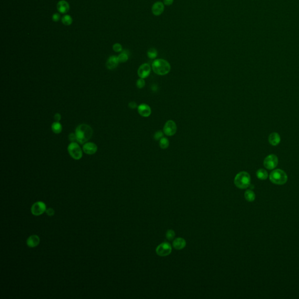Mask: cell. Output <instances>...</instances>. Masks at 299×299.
Here are the masks:
<instances>
[{"label": "cell", "instance_id": "6da1fadb", "mask_svg": "<svg viewBox=\"0 0 299 299\" xmlns=\"http://www.w3.org/2000/svg\"><path fill=\"white\" fill-rule=\"evenodd\" d=\"M77 142L80 144L87 143L93 135L92 128L87 124H81L77 127L75 130Z\"/></svg>", "mask_w": 299, "mask_h": 299}, {"label": "cell", "instance_id": "7a4b0ae2", "mask_svg": "<svg viewBox=\"0 0 299 299\" xmlns=\"http://www.w3.org/2000/svg\"><path fill=\"white\" fill-rule=\"evenodd\" d=\"M153 71L158 75H164L170 73L171 66L170 63L164 59H157L152 64Z\"/></svg>", "mask_w": 299, "mask_h": 299}, {"label": "cell", "instance_id": "3957f363", "mask_svg": "<svg viewBox=\"0 0 299 299\" xmlns=\"http://www.w3.org/2000/svg\"><path fill=\"white\" fill-rule=\"evenodd\" d=\"M251 183V177L247 172H240L235 177L234 184L240 189H245L248 188Z\"/></svg>", "mask_w": 299, "mask_h": 299}, {"label": "cell", "instance_id": "277c9868", "mask_svg": "<svg viewBox=\"0 0 299 299\" xmlns=\"http://www.w3.org/2000/svg\"><path fill=\"white\" fill-rule=\"evenodd\" d=\"M270 180L273 184L283 185L287 180V176L285 172L281 170L273 171L270 174Z\"/></svg>", "mask_w": 299, "mask_h": 299}, {"label": "cell", "instance_id": "5b68a950", "mask_svg": "<svg viewBox=\"0 0 299 299\" xmlns=\"http://www.w3.org/2000/svg\"><path fill=\"white\" fill-rule=\"evenodd\" d=\"M70 156L75 160H80L82 157V150L78 143L71 142L67 147Z\"/></svg>", "mask_w": 299, "mask_h": 299}, {"label": "cell", "instance_id": "8992f818", "mask_svg": "<svg viewBox=\"0 0 299 299\" xmlns=\"http://www.w3.org/2000/svg\"><path fill=\"white\" fill-rule=\"evenodd\" d=\"M172 251L171 245L167 242L159 245L156 248V253L157 255L161 257H165L170 255Z\"/></svg>", "mask_w": 299, "mask_h": 299}, {"label": "cell", "instance_id": "52a82bcc", "mask_svg": "<svg viewBox=\"0 0 299 299\" xmlns=\"http://www.w3.org/2000/svg\"><path fill=\"white\" fill-rule=\"evenodd\" d=\"M46 211V206L45 204L43 202L39 201L35 202L34 204L31 207V213L33 215L38 216L42 214L44 212Z\"/></svg>", "mask_w": 299, "mask_h": 299}, {"label": "cell", "instance_id": "ba28073f", "mask_svg": "<svg viewBox=\"0 0 299 299\" xmlns=\"http://www.w3.org/2000/svg\"><path fill=\"white\" fill-rule=\"evenodd\" d=\"M177 127L176 123L173 121H168L165 123L164 127V133L167 136L174 135L177 132Z\"/></svg>", "mask_w": 299, "mask_h": 299}, {"label": "cell", "instance_id": "9c48e42d", "mask_svg": "<svg viewBox=\"0 0 299 299\" xmlns=\"http://www.w3.org/2000/svg\"><path fill=\"white\" fill-rule=\"evenodd\" d=\"M278 164V157L275 155L271 154L265 158L264 164L265 168L268 170H272L275 168Z\"/></svg>", "mask_w": 299, "mask_h": 299}, {"label": "cell", "instance_id": "30bf717a", "mask_svg": "<svg viewBox=\"0 0 299 299\" xmlns=\"http://www.w3.org/2000/svg\"><path fill=\"white\" fill-rule=\"evenodd\" d=\"M83 151L88 155H93L95 154L98 150V147L95 143L92 142H87L85 143L82 147Z\"/></svg>", "mask_w": 299, "mask_h": 299}, {"label": "cell", "instance_id": "8fae6325", "mask_svg": "<svg viewBox=\"0 0 299 299\" xmlns=\"http://www.w3.org/2000/svg\"><path fill=\"white\" fill-rule=\"evenodd\" d=\"M150 72H151V67L150 66L149 64L147 63L141 65L137 71L138 75L141 78H143V79L147 78L150 74Z\"/></svg>", "mask_w": 299, "mask_h": 299}, {"label": "cell", "instance_id": "7c38bea8", "mask_svg": "<svg viewBox=\"0 0 299 299\" xmlns=\"http://www.w3.org/2000/svg\"><path fill=\"white\" fill-rule=\"evenodd\" d=\"M152 13L155 16H159L163 14L164 10V4L162 2L158 1L152 6Z\"/></svg>", "mask_w": 299, "mask_h": 299}, {"label": "cell", "instance_id": "4fadbf2b", "mask_svg": "<svg viewBox=\"0 0 299 299\" xmlns=\"http://www.w3.org/2000/svg\"><path fill=\"white\" fill-rule=\"evenodd\" d=\"M139 113L143 117H149L151 113V110L149 106L147 104H140L138 106Z\"/></svg>", "mask_w": 299, "mask_h": 299}, {"label": "cell", "instance_id": "5bb4252c", "mask_svg": "<svg viewBox=\"0 0 299 299\" xmlns=\"http://www.w3.org/2000/svg\"><path fill=\"white\" fill-rule=\"evenodd\" d=\"M119 63L118 57L116 56H110L106 61V67L109 70H113L116 68Z\"/></svg>", "mask_w": 299, "mask_h": 299}, {"label": "cell", "instance_id": "9a60e30c", "mask_svg": "<svg viewBox=\"0 0 299 299\" xmlns=\"http://www.w3.org/2000/svg\"><path fill=\"white\" fill-rule=\"evenodd\" d=\"M57 9L60 13L66 14L70 9V5L67 1L61 0L57 4Z\"/></svg>", "mask_w": 299, "mask_h": 299}, {"label": "cell", "instance_id": "2e32d148", "mask_svg": "<svg viewBox=\"0 0 299 299\" xmlns=\"http://www.w3.org/2000/svg\"><path fill=\"white\" fill-rule=\"evenodd\" d=\"M40 243V238L37 235H32L29 238H27V246L31 248H34L38 246Z\"/></svg>", "mask_w": 299, "mask_h": 299}, {"label": "cell", "instance_id": "e0dca14e", "mask_svg": "<svg viewBox=\"0 0 299 299\" xmlns=\"http://www.w3.org/2000/svg\"><path fill=\"white\" fill-rule=\"evenodd\" d=\"M186 241L182 238H177L173 241L172 245L176 250H182L186 246Z\"/></svg>", "mask_w": 299, "mask_h": 299}, {"label": "cell", "instance_id": "ac0fdd59", "mask_svg": "<svg viewBox=\"0 0 299 299\" xmlns=\"http://www.w3.org/2000/svg\"><path fill=\"white\" fill-rule=\"evenodd\" d=\"M269 142L272 146H277L280 142V137L278 133H272L269 136Z\"/></svg>", "mask_w": 299, "mask_h": 299}, {"label": "cell", "instance_id": "d6986e66", "mask_svg": "<svg viewBox=\"0 0 299 299\" xmlns=\"http://www.w3.org/2000/svg\"><path fill=\"white\" fill-rule=\"evenodd\" d=\"M63 127L59 122H55L52 124V130L55 134H60L62 131Z\"/></svg>", "mask_w": 299, "mask_h": 299}, {"label": "cell", "instance_id": "ffe728a7", "mask_svg": "<svg viewBox=\"0 0 299 299\" xmlns=\"http://www.w3.org/2000/svg\"><path fill=\"white\" fill-rule=\"evenodd\" d=\"M244 196L246 200L248 202H253L255 198V193L251 190H247L245 193Z\"/></svg>", "mask_w": 299, "mask_h": 299}, {"label": "cell", "instance_id": "44dd1931", "mask_svg": "<svg viewBox=\"0 0 299 299\" xmlns=\"http://www.w3.org/2000/svg\"><path fill=\"white\" fill-rule=\"evenodd\" d=\"M61 21H62V23L64 25L68 26V25H71V23L73 22V18L70 15H66L62 17Z\"/></svg>", "mask_w": 299, "mask_h": 299}, {"label": "cell", "instance_id": "7402d4cb", "mask_svg": "<svg viewBox=\"0 0 299 299\" xmlns=\"http://www.w3.org/2000/svg\"><path fill=\"white\" fill-rule=\"evenodd\" d=\"M257 176L259 179L265 180L268 178V172L264 169H260L257 172Z\"/></svg>", "mask_w": 299, "mask_h": 299}, {"label": "cell", "instance_id": "603a6c76", "mask_svg": "<svg viewBox=\"0 0 299 299\" xmlns=\"http://www.w3.org/2000/svg\"><path fill=\"white\" fill-rule=\"evenodd\" d=\"M119 63H125L129 59V55L126 51L123 52L117 56Z\"/></svg>", "mask_w": 299, "mask_h": 299}, {"label": "cell", "instance_id": "cb8c5ba5", "mask_svg": "<svg viewBox=\"0 0 299 299\" xmlns=\"http://www.w3.org/2000/svg\"><path fill=\"white\" fill-rule=\"evenodd\" d=\"M169 140L165 138V137H163L160 140V146L161 149H166L169 146Z\"/></svg>", "mask_w": 299, "mask_h": 299}, {"label": "cell", "instance_id": "d4e9b609", "mask_svg": "<svg viewBox=\"0 0 299 299\" xmlns=\"http://www.w3.org/2000/svg\"><path fill=\"white\" fill-rule=\"evenodd\" d=\"M147 55L150 59H155L157 56V52L156 50L154 48H151L147 52Z\"/></svg>", "mask_w": 299, "mask_h": 299}, {"label": "cell", "instance_id": "484cf974", "mask_svg": "<svg viewBox=\"0 0 299 299\" xmlns=\"http://www.w3.org/2000/svg\"><path fill=\"white\" fill-rule=\"evenodd\" d=\"M175 233L172 230H168L166 232V237L169 241L172 240L175 237Z\"/></svg>", "mask_w": 299, "mask_h": 299}, {"label": "cell", "instance_id": "4316f807", "mask_svg": "<svg viewBox=\"0 0 299 299\" xmlns=\"http://www.w3.org/2000/svg\"><path fill=\"white\" fill-rule=\"evenodd\" d=\"M136 85L137 88H143V87L145 86V81L143 78H140L139 79L137 82H136Z\"/></svg>", "mask_w": 299, "mask_h": 299}, {"label": "cell", "instance_id": "83f0119b", "mask_svg": "<svg viewBox=\"0 0 299 299\" xmlns=\"http://www.w3.org/2000/svg\"><path fill=\"white\" fill-rule=\"evenodd\" d=\"M163 137V133L161 131H158L154 134V138L156 140H160Z\"/></svg>", "mask_w": 299, "mask_h": 299}, {"label": "cell", "instance_id": "f1b7e54d", "mask_svg": "<svg viewBox=\"0 0 299 299\" xmlns=\"http://www.w3.org/2000/svg\"><path fill=\"white\" fill-rule=\"evenodd\" d=\"M113 50L115 52H122V46L121 44L119 43H115L113 46Z\"/></svg>", "mask_w": 299, "mask_h": 299}, {"label": "cell", "instance_id": "f546056e", "mask_svg": "<svg viewBox=\"0 0 299 299\" xmlns=\"http://www.w3.org/2000/svg\"><path fill=\"white\" fill-rule=\"evenodd\" d=\"M46 212L49 216H53L55 214V211L53 208H48L46 209Z\"/></svg>", "mask_w": 299, "mask_h": 299}, {"label": "cell", "instance_id": "4dcf8cb0", "mask_svg": "<svg viewBox=\"0 0 299 299\" xmlns=\"http://www.w3.org/2000/svg\"><path fill=\"white\" fill-rule=\"evenodd\" d=\"M68 139H69V140L71 141V142H75V141H77V139H76V136H75V133H71L68 136Z\"/></svg>", "mask_w": 299, "mask_h": 299}, {"label": "cell", "instance_id": "1f68e13d", "mask_svg": "<svg viewBox=\"0 0 299 299\" xmlns=\"http://www.w3.org/2000/svg\"><path fill=\"white\" fill-rule=\"evenodd\" d=\"M60 14L56 13V14H54L53 15V16H52V20H53V21H55V22H58L59 20H60Z\"/></svg>", "mask_w": 299, "mask_h": 299}, {"label": "cell", "instance_id": "d6a6232c", "mask_svg": "<svg viewBox=\"0 0 299 299\" xmlns=\"http://www.w3.org/2000/svg\"><path fill=\"white\" fill-rule=\"evenodd\" d=\"M54 119L56 122H59L61 119V116L60 113H56L54 116Z\"/></svg>", "mask_w": 299, "mask_h": 299}, {"label": "cell", "instance_id": "836d02e7", "mask_svg": "<svg viewBox=\"0 0 299 299\" xmlns=\"http://www.w3.org/2000/svg\"><path fill=\"white\" fill-rule=\"evenodd\" d=\"M129 107L130 109H134L137 107V105L135 102H130L129 103Z\"/></svg>", "mask_w": 299, "mask_h": 299}, {"label": "cell", "instance_id": "e575fe53", "mask_svg": "<svg viewBox=\"0 0 299 299\" xmlns=\"http://www.w3.org/2000/svg\"><path fill=\"white\" fill-rule=\"evenodd\" d=\"M173 2H174V0H164V4L167 6L172 5Z\"/></svg>", "mask_w": 299, "mask_h": 299}]
</instances>
